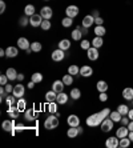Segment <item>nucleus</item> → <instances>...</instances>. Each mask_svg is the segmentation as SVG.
<instances>
[{
  "instance_id": "23",
  "label": "nucleus",
  "mask_w": 133,
  "mask_h": 148,
  "mask_svg": "<svg viewBox=\"0 0 133 148\" xmlns=\"http://www.w3.org/2000/svg\"><path fill=\"white\" fill-rule=\"evenodd\" d=\"M71 40L69 39H61V40L59 41V48L63 49V51H68L71 48Z\"/></svg>"
},
{
  "instance_id": "62",
  "label": "nucleus",
  "mask_w": 133,
  "mask_h": 148,
  "mask_svg": "<svg viewBox=\"0 0 133 148\" xmlns=\"http://www.w3.org/2000/svg\"><path fill=\"white\" fill-rule=\"evenodd\" d=\"M32 52H33V51H32L31 48H28L27 51H25V53H27V55H29V53H32Z\"/></svg>"
},
{
  "instance_id": "46",
  "label": "nucleus",
  "mask_w": 133,
  "mask_h": 148,
  "mask_svg": "<svg viewBox=\"0 0 133 148\" xmlns=\"http://www.w3.org/2000/svg\"><path fill=\"white\" fill-rule=\"evenodd\" d=\"M110 112H112V111H110L109 108H104V110H101V111H100V114H101V116L104 117V119H105V117H109Z\"/></svg>"
},
{
  "instance_id": "16",
  "label": "nucleus",
  "mask_w": 133,
  "mask_h": 148,
  "mask_svg": "<svg viewBox=\"0 0 133 148\" xmlns=\"http://www.w3.org/2000/svg\"><path fill=\"white\" fill-rule=\"evenodd\" d=\"M93 75V68L91 66H83L80 68V76L83 77H89Z\"/></svg>"
},
{
  "instance_id": "56",
  "label": "nucleus",
  "mask_w": 133,
  "mask_h": 148,
  "mask_svg": "<svg viewBox=\"0 0 133 148\" xmlns=\"http://www.w3.org/2000/svg\"><path fill=\"white\" fill-rule=\"evenodd\" d=\"M91 15H92V16L96 19V17H99V16H100V12H99V11H97V10H95V11H93V12H92V14H91Z\"/></svg>"
},
{
  "instance_id": "13",
  "label": "nucleus",
  "mask_w": 133,
  "mask_h": 148,
  "mask_svg": "<svg viewBox=\"0 0 133 148\" xmlns=\"http://www.w3.org/2000/svg\"><path fill=\"white\" fill-rule=\"evenodd\" d=\"M93 24H95V17H93L92 15H87L81 20V25L84 28H91Z\"/></svg>"
},
{
  "instance_id": "63",
  "label": "nucleus",
  "mask_w": 133,
  "mask_h": 148,
  "mask_svg": "<svg viewBox=\"0 0 133 148\" xmlns=\"http://www.w3.org/2000/svg\"><path fill=\"white\" fill-rule=\"evenodd\" d=\"M43 1H51V0H43Z\"/></svg>"
},
{
  "instance_id": "61",
  "label": "nucleus",
  "mask_w": 133,
  "mask_h": 148,
  "mask_svg": "<svg viewBox=\"0 0 133 148\" xmlns=\"http://www.w3.org/2000/svg\"><path fill=\"white\" fill-rule=\"evenodd\" d=\"M0 56H1V58L5 56V49H0Z\"/></svg>"
},
{
  "instance_id": "36",
  "label": "nucleus",
  "mask_w": 133,
  "mask_h": 148,
  "mask_svg": "<svg viewBox=\"0 0 133 148\" xmlns=\"http://www.w3.org/2000/svg\"><path fill=\"white\" fill-rule=\"evenodd\" d=\"M117 111H119L123 116H126V115H128V112H129V108H128V106H126V104H119V106H117Z\"/></svg>"
},
{
  "instance_id": "21",
  "label": "nucleus",
  "mask_w": 133,
  "mask_h": 148,
  "mask_svg": "<svg viewBox=\"0 0 133 148\" xmlns=\"http://www.w3.org/2000/svg\"><path fill=\"white\" fill-rule=\"evenodd\" d=\"M17 55H19L17 47H8V48H5V56H7V58L14 59V58H16Z\"/></svg>"
},
{
  "instance_id": "31",
  "label": "nucleus",
  "mask_w": 133,
  "mask_h": 148,
  "mask_svg": "<svg viewBox=\"0 0 133 148\" xmlns=\"http://www.w3.org/2000/svg\"><path fill=\"white\" fill-rule=\"evenodd\" d=\"M109 117L110 119H112L113 121H115V123H120V120H121V117H123V115L120 114L119 111H112V112H110V115H109Z\"/></svg>"
},
{
  "instance_id": "12",
  "label": "nucleus",
  "mask_w": 133,
  "mask_h": 148,
  "mask_svg": "<svg viewBox=\"0 0 133 148\" xmlns=\"http://www.w3.org/2000/svg\"><path fill=\"white\" fill-rule=\"evenodd\" d=\"M67 123H68L69 127H78V125H80V117H78L77 115L72 114L67 117Z\"/></svg>"
},
{
  "instance_id": "2",
  "label": "nucleus",
  "mask_w": 133,
  "mask_h": 148,
  "mask_svg": "<svg viewBox=\"0 0 133 148\" xmlns=\"http://www.w3.org/2000/svg\"><path fill=\"white\" fill-rule=\"evenodd\" d=\"M104 120V117L101 116V114L100 112H96V114L91 115V116L87 117V125H89V127H97V125H100L101 124V121Z\"/></svg>"
},
{
  "instance_id": "18",
  "label": "nucleus",
  "mask_w": 133,
  "mask_h": 148,
  "mask_svg": "<svg viewBox=\"0 0 133 148\" xmlns=\"http://www.w3.org/2000/svg\"><path fill=\"white\" fill-rule=\"evenodd\" d=\"M121 95H123V99L128 100V101H132L133 100V88L132 87H126V88H124Z\"/></svg>"
},
{
  "instance_id": "10",
  "label": "nucleus",
  "mask_w": 133,
  "mask_h": 148,
  "mask_svg": "<svg viewBox=\"0 0 133 148\" xmlns=\"http://www.w3.org/2000/svg\"><path fill=\"white\" fill-rule=\"evenodd\" d=\"M87 56H88L89 60H92V62H95V60H97L100 56V52H99V48H96V47H91V48L87 51Z\"/></svg>"
},
{
  "instance_id": "45",
  "label": "nucleus",
  "mask_w": 133,
  "mask_h": 148,
  "mask_svg": "<svg viewBox=\"0 0 133 148\" xmlns=\"http://www.w3.org/2000/svg\"><path fill=\"white\" fill-rule=\"evenodd\" d=\"M51 27H52V24H51V21L49 20H43V23H41V25H40V28L43 29V31H48V29H51Z\"/></svg>"
},
{
  "instance_id": "50",
  "label": "nucleus",
  "mask_w": 133,
  "mask_h": 148,
  "mask_svg": "<svg viewBox=\"0 0 133 148\" xmlns=\"http://www.w3.org/2000/svg\"><path fill=\"white\" fill-rule=\"evenodd\" d=\"M95 24L96 25H104V19H102L101 16L96 17V19H95Z\"/></svg>"
},
{
  "instance_id": "4",
  "label": "nucleus",
  "mask_w": 133,
  "mask_h": 148,
  "mask_svg": "<svg viewBox=\"0 0 133 148\" xmlns=\"http://www.w3.org/2000/svg\"><path fill=\"white\" fill-rule=\"evenodd\" d=\"M64 58H65V51H63V49H60V48L55 49V51L51 53V59L53 62H63Z\"/></svg>"
},
{
  "instance_id": "40",
  "label": "nucleus",
  "mask_w": 133,
  "mask_h": 148,
  "mask_svg": "<svg viewBox=\"0 0 133 148\" xmlns=\"http://www.w3.org/2000/svg\"><path fill=\"white\" fill-rule=\"evenodd\" d=\"M31 49L33 52H40L43 49V45L40 41H33V43H31Z\"/></svg>"
},
{
  "instance_id": "64",
  "label": "nucleus",
  "mask_w": 133,
  "mask_h": 148,
  "mask_svg": "<svg viewBox=\"0 0 133 148\" xmlns=\"http://www.w3.org/2000/svg\"><path fill=\"white\" fill-rule=\"evenodd\" d=\"M132 106H133V100H132Z\"/></svg>"
},
{
  "instance_id": "42",
  "label": "nucleus",
  "mask_w": 133,
  "mask_h": 148,
  "mask_svg": "<svg viewBox=\"0 0 133 148\" xmlns=\"http://www.w3.org/2000/svg\"><path fill=\"white\" fill-rule=\"evenodd\" d=\"M48 111H49V114H56L57 112V101L48 103Z\"/></svg>"
},
{
  "instance_id": "24",
  "label": "nucleus",
  "mask_w": 133,
  "mask_h": 148,
  "mask_svg": "<svg viewBox=\"0 0 133 148\" xmlns=\"http://www.w3.org/2000/svg\"><path fill=\"white\" fill-rule=\"evenodd\" d=\"M96 88H97L99 92H106L108 88H109V86H108V83H106L105 80H99L97 84H96Z\"/></svg>"
},
{
  "instance_id": "30",
  "label": "nucleus",
  "mask_w": 133,
  "mask_h": 148,
  "mask_svg": "<svg viewBox=\"0 0 133 148\" xmlns=\"http://www.w3.org/2000/svg\"><path fill=\"white\" fill-rule=\"evenodd\" d=\"M67 136H68L69 139H75L76 136H78L77 127H69V130L67 131Z\"/></svg>"
},
{
  "instance_id": "3",
  "label": "nucleus",
  "mask_w": 133,
  "mask_h": 148,
  "mask_svg": "<svg viewBox=\"0 0 133 148\" xmlns=\"http://www.w3.org/2000/svg\"><path fill=\"white\" fill-rule=\"evenodd\" d=\"M113 127H115V121H113L110 117H105V119L101 121V124H100V128H101V131L104 132V134L110 132L113 130Z\"/></svg>"
},
{
  "instance_id": "41",
  "label": "nucleus",
  "mask_w": 133,
  "mask_h": 148,
  "mask_svg": "<svg viewBox=\"0 0 133 148\" xmlns=\"http://www.w3.org/2000/svg\"><path fill=\"white\" fill-rule=\"evenodd\" d=\"M28 24H29V16H27V15L21 16L20 20H19V25L20 27H27Z\"/></svg>"
},
{
  "instance_id": "44",
  "label": "nucleus",
  "mask_w": 133,
  "mask_h": 148,
  "mask_svg": "<svg viewBox=\"0 0 133 148\" xmlns=\"http://www.w3.org/2000/svg\"><path fill=\"white\" fill-rule=\"evenodd\" d=\"M31 80L32 82H35L36 84H38V83H41L43 82V75H41L40 72H35L33 75L31 76Z\"/></svg>"
},
{
  "instance_id": "39",
  "label": "nucleus",
  "mask_w": 133,
  "mask_h": 148,
  "mask_svg": "<svg viewBox=\"0 0 133 148\" xmlns=\"http://www.w3.org/2000/svg\"><path fill=\"white\" fill-rule=\"evenodd\" d=\"M61 80H63V83H64L65 86H72V84H73V76L69 75V73H68V75L63 76Z\"/></svg>"
},
{
  "instance_id": "43",
  "label": "nucleus",
  "mask_w": 133,
  "mask_h": 148,
  "mask_svg": "<svg viewBox=\"0 0 133 148\" xmlns=\"http://www.w3.org/2000/svg\"><path fill=\"white\" fill-rule=\"evenodd\" d=\"M80 47H81V49H85V51H88L91 47H92V43L89 40H87V39H83L81 43H80Z\"/></svg>"
},
{
  "instance_id": "57",
  "label": "nucleus",
  "mask_w": 133,
  "mask_h": 148,
  "mask_svg": "<svg viewBox=\"0 0 133 148\" xmlns=\"http://www.w3.org/2000/svg\"><path fill=\"white\" fill-rule=\"evenodd\" d=\"M126 116L129 117L130 120H133V108H130V110H129V112H128V115H126Z\"/></svg>"
},
{
  "instance_id": "20",
  "label": "nucleus",
  "mask_w": 133,
  "mask_h": 148,
  "mask_svg": "<svg viewBox=\"0 0 133 148\" xmlns=\"http://www.w3.org/2000/svg\"><path fill=\"white\" fill-rule=\"evenodd\" d=\"M80 27H81V25H78V27L76 28V29H73V31L71 32L72 40H75V41H81L83 32H81V29H80Z\"/></svg>"
},
{
  "instance_id": "54",
  "label": "nucleus",
  "mask_w": 133,
  "mask_h": 148,
  "mask_svg": "<svg viewBox=\"0 0 133 148\" xmlns=\"http://www.w3.org/2000/svg\"><path fill=\"white\" fill-rule=\"evenodd\" d=\"M35 84H36V83H35V82H32V80H31V82H29V83H28V84H27L28 90H32V88H35Z\"/></svg>"
},
{
  "instance_id": "1",
  "label": "nucleus",
  "mask_w": 133,
  "mask_h": 148,
  "mask_svg": "<svg viewBox=\"0 0 133 148\" xmlns=\"http://www.w3.org/2000/svg\"><path fill=\"white\" fill-rule=\"evenodd\" d=\"M59 116H56L55 114H51L49 116L44 120V128L45 130H55L59 127Z\"/></svg>"
},
{
  "instance_id": "37",
  "label": "nucleus",
  "mask_w": 133,
  "mask_h": 148,
  "mask_svg": "<svg viewBox=\"0 0 133 148\" xmlns=\"http://www.w3.org/2000/svg\"><path fill=\"white\" fill-rule=\"evenodd\" d=\"M130 139L126 136V138H123V139H120V144H119V147L120 148H128L130 145Z\"/></svg>"
},
{
  "instance_id": "27",
  "label": "nucleus",
  "mask_w": 133,
  "mask_h": 148,
  "mask_svg": "<svg viewBox=\"0 0 133 148\" xmlns=\"http://www.w3.org/2000/svg\"><path fill=\"white\" fill-rule=\"evenodd\" d=\"M5 75L8 76V79H10L11 82H12V80H17V71L15 68H7Z\"/></svg>"
},
{
  "instance_id": "51",
  "label": "nucleus",
  "mask_w": 133,
  "mask_h": 148,
  "mask_svg": "<svg viewBox=\"0 0 133 148\" xmlns=\"http://www.w3.org/2000/svg\"><path fill=\"white\" fill-rule=\"evenodd\" d=\"M8 114V116L11 117V119H17V117H19V114H20V112H19V111H16V112H7Z\"/></svg>"
},
{
  "instance_id": "9",
  "label": "nucleus",
  "mask_w": 133,
  "mask_h": 148,
  "mask_svg": "<svg viewBox=\"0 0 133 148\" xmlns=\"http://www.w3.org/2000/svg\"><path fill=\"white\" fill-rule=\"evenodd\" d=\"M17 47H19V49L27 51L28 48H31V43L27 38H19L17 39Z\"/></svg>"
},
{
  "instance_id": "7",
  "label": "nucleus",
  "mask_w": 133,
  "mask_h": 148,
  "mask_svg": "<svg viewBox=\"0 0 133 148\" xmlns=\"http://www.w3.org/2000/svg\"><path fill=\"white\" fill-rule=\"evenodd\" d=\"M120 144V139L117 136H110L105 140V147L106 148H117Z\"/></svg>"
},
{
  "instance_id": "6",
  "label": "nucleus",
  "mask_w": 133,
  "mask_h": 148,
  "mask_svg": "<svg viewBox=\"0 0 133 148\" xmlns=\"http://www.w3.org/2000/svg\"><path fill=\"white\" fill-rule=\"evenodd\" d=\"M40 15L43 16V19H45V20H51L52 16H53V11H52L51 7L44 5V7L40 10Z\"/></svg>"
},
{
  "instance_id": "58",
  "label": "nucleus",
  "mask_w": 133,
  "mask_h": 148,
  "mask_svg": "<svg viewBox=\"0 0 133 148\" xmlns=\"http://www.w3.org/2000/svg\"><path fill=\"white\" fill-rule=\"evenodd\" d=\"M128 130H129V131H133V120L129 121V124H128Z\"/></svg>"
},
{
  "instance_id": "38",
  "label": "nucleus",
  "mask_w": 133,
  "mask_h": 148,
  "mask_svg": "<svg viewBox=\"0 0 133 148\" xmlns=\"http://www.w3.org/2000/svg\"><path fill=\"white\" fill-rule=\"evenodd\" d=\"M72 24H73V19H72V17H64V19H63L61 20V25L64 28H69V27H72Z\"/></svg>"
},
{
  "instance_id": "15",
  "label": "nucleus",
  "mask_w": 133,
  "mask_h": 148,
  "mask_svg": "<svg viewBox=\"0 0 133 148\" xmlns=\"http://www.w3.org/2000/svg\"><path fill=\"white\" fill-rule=\"evenodd\" d=\"M64 87L65 84L63 83V80H55L53 84H52V90L55 91L56 93H60V92H64Z\"/></svg>"
},
{
  "instance_id": "34",
  "label": "nucleus",
  "mask_w": 133,
  "mask_h": 148,
  "mask_svg": "<svg viewBox=\"0 0 133 148\" xmlns=\"http://www.w3.org/2000/svg\"><path fill=\"white\" fill-rule=\"evenodd\" d=\"M16 99H17V97L15 96L14 93H8L7 97H5V103H7L8 107H10V106H14V104H16Z\"/></svg>"
},
{
  "instance_id": "19",
  "label": "nucleus",
  "mask_w": 133,
  "mask_h": 148,
  "mask_svg": "<svg viewBox=\"0 0 133 148\" xmlns=\"http://www.w3.org/2000/svg\"><path fill=\"white\" fill-rule=\"evenodd\" d=\"M128 134H129V130H128V127H126V125H121L120 128H117V131H116V136L119 139L126 138V136H128Z\"/></svg>"
},
{
  "instance_id": "52",
  "label": "nucleus",
  "mask_w": 133,
  "mask_h": 148,
  "mask_svg": "<svg viewBox=\"0 0 133 148\" xmlns=\"http://www.w3.org/2000/svg\"><path fill=\"white\" fill-rule=\"evenodd\" d=\"M99 99H100V101H106V100H108V95H106V92H100Z\"/></svg>"
},
{
  "instance_id": "5",
  "label": "nucleus",
  "mask_w": 133,
  "mask_h": 148,
  "mask_svg": "<svg viewBox=\"0 0 133 148\" xmlns=\"http://www.w3.org/2000/svg\"><path fill=\"white\" fill-rule=\"evenodd\" d=\"M43 16H41L40 14H35V15H32L31 17H29V24L32 25V27H40L41 25V23H43Z\"/></svg>"
},
{
  "instance_id": "8",
  "label": "nucleus",
  "mask_w": 133,
  "mask_h": 148,
  "mask_svg": "<svg viewBox=\"0 0 133 148\" xmlns=\"http://www.w3.org/2000/svg\"><path fill=\"white\" fill-rule=\"evenodd\" d=\"M78 7L77 5H68V7L65 8V15L68 17H72V19H75L76 16L78 15Z\"/></svg>"
},
{
  "instance_id": "47",
  "label": "nucleus",
  "mask_w": 133,
  "mask_h": 148,
  "mask_svg": "<svg viewBox=\"0 0 133 148\" xmlns=\"http://www.w3.org/2000/svg\"><path fill=\"white\" fill-rule=\"evenodd\" d=\"M8 76L7 75H1L0 76V86H5V84H7L8 83Z\"/></svg>"
},
{
  "instance_id": "26",
  "label": "nucleus",
  "mask_w": 133,
  "mask_h": 148,
  "mask_svg": "<svg viewBox=\"0 0 133 148\" xmlns=\"http://www.w3.org/2000/svg\"><path fill=\"white\" fill-rule=\"evenodd\" d=\"M16 106H17V108H19V111H20V112H24V111L27 110V100L24 99V97L17 99Z\"/></svg>"
},
{
  "instance_id": "48",
  "label": "nucleus",
  "mask_w": 133,
  "mask_h": 148,
  "mask_svg": "<svg viewBox=\"0 0 133 148\" xmlns=\"http://www.w3.org/2000/svg\"><path fill=\"white\" fill-rule=\"evenodd\" d=\"M129 121H130V119L128 116H123L121 117V120H120V123H121V125H126V127H128Z\"/></svg>"
},
{
  "instance_id": "29",
  "label": "nucleus",
  "mask_w": 133,
  "mask_h": 148,
  "mask_svg": "<svg viewBox=\"0 0 133 148\" xmlns=\"http://www.w3.org/2000/svg\"><path fill=\"white\" fill-rule=\"evenodd\" d=\"M95 35L96 36H101V38H104V35L106 34V29L104 25H96L95 27Z\"/></svg>"
},
{
  "instance_id": "32",
  "label": "nucleus",
  "mask_w": 133,
  "mask_h": 148,
  "mask_svg": "<svg viewBox=\"0 0 133 148\" xmlns=\"http://www.w3.org/2000/svg\"><path fill=\"white\" fill-rule=\"evenodd\" d=\"M69 96L72 97V100H78L80 96H81V91L78 88H72L71 92H69Z\"/></svg>"
},
{
  "instance_id": "17",
  "label": "nucleus",
  "mask_w": 133,
  "mask_h": 148,
  "mask_svg": "<svg viewBox=\"0 0 133 148\" xmlns=\"http://www.w3.org/2000/svg\"><path fill=\"white\" fill-rule=\"evenodd\" d=\"M35 112H36V111H35V108H29V110L27 108V110L24 111V119H25L27 121H33L35 119H36Z\"/></svg>"
},
{
  "instance_id": "11",
  "label": "nucleus",
  "mask_w": 133,
  "mask_h": 148,
  "mask_svg": "<svg viewBox=\"0 0 133 148\" xmlns=\"http://www.w3.org/2000/svg\"><path fill=\"white\" fill-rule=\"evenodd\" d=\"M12 93H14L17 99H20V97L24 96V93H25V87H24L21 83H19V84H16V86L14 87V92Z\"/></svg>"
},
{
  "instance_id": "55",
  "label": "nucleus",
  "mask_w": 133,
  "mask_h": 148,
  "mask_svg": "<svg viewBox=\"0 0 133 148\" xmlns=\"http://www.w3.org/2000/svg\"><path fill=\"white\" fill-rule=\"evenodd\" d=\"M23 80H24V75H23V73H17V82L21 83Z\"/></svg>"
},
{
  "instance_id": "14",
  "label": "nucleus",
  "mask_w": 133,
  "mask_h": 148,
  "mask_svg": "<svg viewBox=\"0 0 133 148\" xmlns=\"http://www.w3.org/2000/svg\"><path fill=\"white\" fill-rule=\"evenodd\" d=\"M15 125H16V124H15L14 119H12V120H4L3 123H1V128H3L5 132H12Z\"/></svg>"
},
{
  "instance_id": "33",
  "label": "nucleus",
  "mask_w": 133,
  "mask_h": 148,
  "mask_svg": "<svg viewBox=\"0 0 133 148\" xmlns=\"http://www.w3.org/2000/svg\"><path fill=\"white\" fill-rule=\"evenodd\" d=\"M36 12H35V5L33 4H28V5H25V8H24V15H27V16L31 17L32 15H35Z\"/></svg>"
},
{
  "instance_id": "49",
  "label": "nucleus",
  "mask_w": 133,
  "mask_h": 148,
  "mask_svg": "<svg viewBox=\"0 0 133 148\" xmlns=\"http://www.w3.org/2000/svg\"><path fill=\"white\" fill-rule=\"evenodd\" d=\"M14 87H15V86H12V84H10V83H7V84L4 86V88H5V91H7V93H12V92H14Z\"/></svg>"
},
{
  "instance_id": "25",
  "label": "nucleus",
  "mask_w": 133,
  "mask_h": 148,
  "mask_svg": "<svg viewBox=\"0 0 133 148\" xmlns=\"http://www.w3.org/2000/svg\"><path fill=\"white\" fill-rule=\"evenodd\" d=\"M56 99H57V93H56L53 90L48 91V92L45 93V101H47V103H52V101H56Z\"/></svg>"
},
{
  "instance_id": "35",
  "label": "nucleus",
  "mask_w": 133,
  "mask_h": 148,
  "mask_svg": "<svg viewBox=\"0 0 133 148\" xmlns=\"http://www.w3.org/2000/svg\"><path fill=\"white\" fill-rule=\"evenodd\" d=\"M68 73L72 76H76V75H80V68H78L76 64H72V66L68 67Z\"/></svg>"
},
{
  "instance_id": "60",
  "label": "nucleus",
  "mask_w": 133,
  "mask_h": 148,
  "mask_svg": "<svg viewBox=\"0 0 133 148\" xmlns=\"http://www.w3.org/2000/svg\"><path fill=\"white\" fill-rule=\"evenodd\" d=\"M77 130H78V135H81L83 132H84V130H83V127H80V125H78V127H77Z\"/></svg>"
},
{
  "instance_id": "28",
  "label": "nucleus",
  "mask_w": 133,
  "mask_h": 148,
  "mask_svg": "<svg viewBox=\"0 0 133 148\" xmlns=\"http://www.w3.org/2000/svg\"><path fill=\"white\" fill-rule=\"evenodd\" d=\"M91 43H92V47L100 48V47L104 45V39H102L101 36H96V38H93V40L91 41Z\"/></svg>"
},
{
  "instance_id": "53",
  "label": "nucleus",
  "mask_w": 133,
  "mask_h": 148,
  "mask_svg": "<svg viewBox=\"0 0 133 148\" xmlns=\"http://www.w3.org/2000/svg\"><path fill=\"white\" fill-rule=\"evenodd\" d=\"M4 11H5V1L0 0V14H4Z\"/></svg>"
},
{
  "instance_id": "22",
  "label": "nucleus",
  "mask_w": 133,
  "mask_h": 148,
  "mask_svg": "<svg viewBox=\"0 0 133 148\" xmlns=\"http://www.w3.org/2000/svg\"><path fill=\"white\" fill-rule=\"evenodd\" d=\"M71 96H68L65 92H60L57 93V99H56V101H57V104H60V106H63V104H67L68 103V99Z\"/></svg>"
},
{
  "instance_id": "59",
  "label": "nucleus",
  "mask_w": 133,
  "mask_h": 148,
  "mask_svg": "<svg viewBox=\"0 0 133 148\" xmlns=\"http://www.w3.org/2000/svg\"><path fill=\"white\" fill-rule=\"evenodd\" d=\"M128 138L130 139V141H133V131H129V134H128Z\"/></svg>"
}]
</instances>
